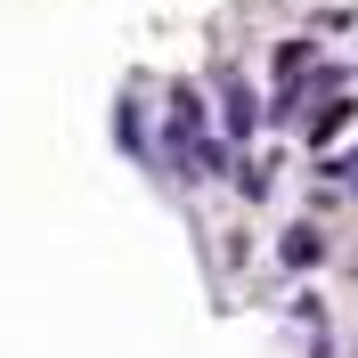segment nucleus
Listing matches in <instances>:
<instances>
[{
    "instance_id": "obj_1",
    "label": "nucleus",
    "mask_w": 358,
    "mask_h": 358,
    "mask_svg": "<svg viewBox=\"0 0 358 358\" xmlns=\"http://www.w3.org/2000/svg\"><path fill=\"white\" fill-rule=\"evenodd\" d=\"M277 261H285V268H317V261H326V228H317V220H293L285 236H277Z\"/></svg>"
},
{
    "instance_id": "obj_3",
    "label": "nucleus",
    "mask_w": 358,
    "mask_h": 358,
    "mask_svg": "<svg viewBox=\"0 0 358 358\" xmlns=\"http://www.w3.org/2000/svg\"><path fill=\"white\" fill-rule=\"evenodd\" d=\"M342 122H350V98H334V106L317 114V122H310V138H317V147H326V138H334V131H342Z\"/></svg>"
},
{
    "instance_id": "obj_2",
    "label": "nucleus",
    "mask_w": 358,
    "mask_h": 358,
    "mask_svg": "<svg viewBox=\"0 0 358 358\" xmlns=\"http://www.w3.org/2000/svg\"><path fill=\"white\" fill-rule=\"evenodd\" d=\"M220 98H228V138H252V122H261V106H252V90L236 82V73H228V82H220Z\"/></svg>"
}]
</instances>
